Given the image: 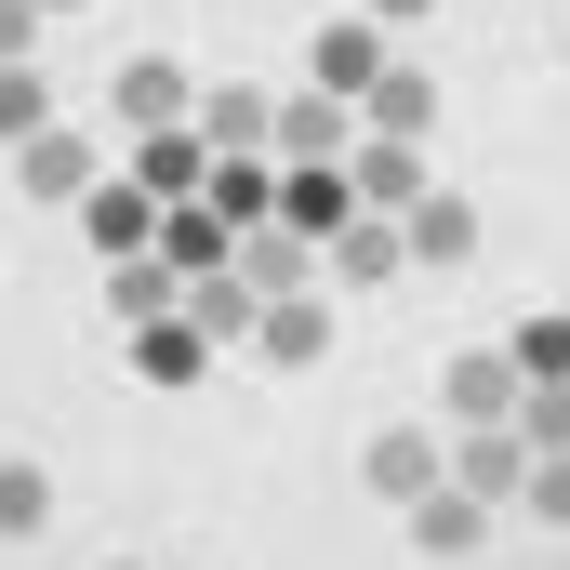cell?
<instances>
[{
  "instance_id": "25",
  "label": "cell",
  "mask_w": 570,
  "mask_h": 570,
  "mask_svg": "<svg viewBox=\"0 0 570 570\" xmlns=\"http://www.w3.org/2000/svg\"><path fill=\"white\" fill-rule=\"evenodd\" d=\"M53 531V478L40 464H0V544H40Z\"/></svg>"
},
{
  "instance_id": "13",
  "label": "cell",
  "mask_w": 570,
  "mask_h": 570,
  "mask_svg": "<svg viewBox=\"0 0 570 570\" xmlns=\"http://www.w3.org/2000/svg\"><path fill=\"white\" fill-rule=\"evenodd\" d=\"M199 134H213V159H266V146H279V107H266L253 80H213V94H199Z\"/></svg>"
},
{
  "instance_id": "28",
  "label": "cell",
  "mask_w": 570,
  "mask_h": 570,
  "mask_svg": "<svg viewBox=\"0 0 570 570\" xmlns=\"http://www.w3.org/2000/svg\"><path fill=\"white\" fill-rule=\"evenodd\" d=\"M518 518H544V531H570V451H558V464H531V504H518Z\"/></svg>"
},
{
  "instance_id": "20",
  "label": "cell",
  "mask_w": 570,
  "mask_h": 570,
  "mask_svg": "<svg viewBox=\"0 0 570 570\" xmlns=\"http://www.w3.org/2000/svg\"><path fill=\"white\" fill-rule=\"evenodd\" d=\"M279 159L292 173H305V159H345V107H332V94H292L279 107Z\"/></svg>"
},
{
  "instance_id": "26",
  "label": "cell",
  "mask_w": 570,
  "mask_h": 570,
  "mask_svg": "<svg viewBox=\"0 0 570 570\" xmlns=\"http://www.w3.org/2000/svg\"><path fill=\"white\" fill-rule=\"evenodd\" d=\"M504 345H518V372H531V385H570V318H518Z\"/></svg>"
},
{
  "instance_id": "10",
  "label": "cell",
  "mask_w": 570,
  "mask_h": 570,
  "mask_svg": "<svg viewBox=\"0 0 570 570\" xmlns=\"http://www.w3.org/2000/svg\"><path fill=\"white\" fill-rule=\"evenodd\" d=\"M213 173H226V159H213V134H199V120L134 146V186H146V199H213Z\"/></svg>"
},
{
  "instance_id": "16",
  "label": "cell",
  "mask_w": 570,
  "mask_h": 570,
  "mask_svg": "<svg viewBox=\"0 0 570 570\" xmlns=\"http://www.w3.org/2000/svg\"><path fill=\"white\" fill-rule=\"evenodd\" d=\"M186 318H199L213 345H253V332H266V292L239 279V266H213V279H186Z\"/></svg>"
},
{
  "instance_id": "7",
  "label": "cell",
  "mask_w": 570,
  "mask_h": 570,
  "mask_svg": "<svg viewBox=\"0 0 570 570\" xmlns=\"http://www.w3.org/2000/svg\"><path fill=\"white\" fill-rule=\"evenodd\" d=\"M120 120H134V146L146 134H186V120H199V80H186L173 53H134V67H120Z\"/></svg>"
},
{
  "instance_id": "14",
  "label": "cell",
  "mask_w": 570,
  "mask_h": 570,
  "mask_svg": "<svg viewBox=\"0 0 570 570\" xmlns=\"http://www.w3.org/2000/svg\"><path fill=\"white\" fill-rule=\"evenodd\" d=\"M159 266H173V279H213V266H239V226H226L213 199H173V226H159Z\"/></svg>"
},
{
  "instance_id": "32",
  "label": "cell",
  "mask_w": 570,
  "mask_h": 570,
  "mask_svg": "<svg viewBox=\"0 0 570 570\" xmlns=\"http://www.w3.org/2000/svg\"><path fill=\"white\" fill-rule=\"evenodd\" d=\"M107 570H134V558H107Z\"/></svg>"
},
{
  "instance_id": "30",
  "label": "cell",
  "mask_w": 570,
  "mask_h": 570,
  "mask_svg": "<svg viewBox=\"0 0 570 570\" xmlns=\"http://www.w3.org/2000/svg\"><path fill=\"white\" fill-rule=\"evenodd\" d=\"M412 13H425V0H372V27H412Z\"/></svg>"
},
{
  "instance_id": "2",
  "label": "cell",
  "mask_w": 570,
  "mask_h": 570,
  "mask_svg": "<svg viewBox=\"0 0 570 570\" xmlns=\"http://www.w3.org/2000/svg\"><path fill=\"white\" fill-rule=\"evenodd\" d=\"M531 412V372H518V345H464L451 358V438H491Z\"/></svg>"
},
{
  "instance_id": "21",
  "label": "cell",
  "mask_w": 570,
  "mask_h": 570,
  "mask_svg": "<svg viewBox=\"0 0 570 570\" xmlns=\"http://www.w3.org/2000/svg\"><path fill=\"white\" fill-rule=\"evenodd\" d=\"M213 213H226L239 239H253V226H279V173H266V159H226V173H213Z\"/></svg>"
},
{
  "instance_id": "9",
  "label": "cell",
  "mask_w": 570,
  "mask_h": 570,
  "mask_svg": "<svg viewBox=\"0 0 570 570\" xmlns=\"http://www.w3.org/2000/svg\"><path fill=\"white\" fill-rule=\"evenodd\" d=\"M345 173H358V213H399V226H412V213H425L438 199V173H425V146H358V159H345Z\"/></svg>"
},
{
  "instance_id": "19",
  "label": "cell",
  "mask_w": 570,
  "mask_h": 570,
  "mask_svg": "<svg viewBox=\"0 0 570 570\" xmlns=\"http://www.w3.org/2000/svg\"><path fill=\"white\" fill-rule=\"evenodd\" d=\"M478 531H491V504H478V491H438V504H412V544H425V558H478Z\"/></svg>"
},
{
  "instance_id": "4",
  "label": "cell",
  "mask_w": 570,
  "mask_h": 570,
  "mask_svg": "<svg viewBox=\"0 0 570 570\" xmlns=\"http://www.w3.org/2000/svg\"><path fill=\"white\" fill-rule=\"evenodd\" d=\"M159 226H173V199H146L134 173H107V186L80 199V239H94L107 266H134V253H159Z\"/></svg>"
},
{
  "instance_id": "5",
  "label": "cell",
  "mask_w": 570,
  "mask_h": 570,
  "mask_svg": "<svg viewBox=\"0 0 570 570\" xmlns=\"http://www.w3.org/2000/svg\"><path fill=\"white\" fill-rule=\"evenodd\" d=\"M531 438L518 425H491V438H451V491H478V504H531Z\"/></svg>"
},
{
  "instance_id": "23",
  "label": "cell",
  "mask_w": 570,
  "mask_h": 570,
  "mask_svg": "<svg viewBox=\"0 0 570 570\" xmlns=\"http://www.w3.org/2000/svg\"><path fill=\"white\" fill-rule=\"evenodd\" d=\"M464 253H478V213H464V199L438 186L425 213H412V266H464Z\"/></svg>"
},
{
  "instance_id": "22",
  "label": "cell",
  "mask_w": 570,
  "mask_h": 570,
  "mask_svg": "<svg viewBox=\"0 0 570 570\" xmlns=\"http://www.w3.org/2000/svg\"><path fill=\"white\" fill-rule=\"evenodd\" d=\"M40 134H53V94H40V67H0V159H27Z\"/></svg>"
},
{
  "instance_id": "31",
  "label": "cell",
  "mask_w": 570,
  "mask_h": 570,
  "mask_svg": "<svg viewBox=\"0 0 570 570\" xmlns=\"http://www.w3.org/2000/svg\"><path fill=\"white\" fill-rule=\"evenodd\" d=\"M40 13H80V0H40Z\"/></svg>"
},
{
  "instance_id": "17",
  "label": "cell",
  "mask_w": 570,
  "mask_h": 570,
  "mask_svg": "<svg viewBox=\"0 0 570 570\" xmlns=\"http://www.w3.org/2000/svg\"><path fill=\"white\" fill-rule=\"evenodd\" d=\"M134 372L146 385H199V372H213V332H199V318H159V332H134Z\"/></svg>"
},
{
  "instance_id": "3",
  "label": "cell",
  "mask_w": 570,
  "mask_h": 570,
  "mask_svg": "<svg viewBox=\"0 0 570 570\" xmlns=\"http://www.w3.org/2000/svg\"><path fill=\"white\" fill-rule=\"evenodd\" d=\"M305 67H318V94H332V107H372V94L399 80V53H385V27H372V13H332Z\"/></svg>"
},
{
  "instance_id": "15",
  "label": "cell",
  "mask_w": 570,
  "mask_h": 570,
  "mask_svg": "<svg viewBox=\"0 0 570 570\" xmlns=\"http://www.w3.org/2000/svg\"><path fill=\"white\" fill-rule=\"evenodd\" d=\"M107 318H120V332H159V318H186V279H173L159 253H134V266H107Z\"/></svg>"
},
{
  "instance_id": "11",
  "label": "cell",
  "mask_w": 570,
  "mask_h": 570,
  "mask_svg": "<svg viewBox=\"0 0 570 570\" xmlns=\"http://www.w3.org/2000/svg\"><path fill=\"white\" fill-rule=\"evenodd\" d=\"M13 186H27V199H53V213H80V199H94L107 173H94V146H80L67 120H53V134H40L27 159H13Z\"/></svg>"
},
{
  "instance_id": "29",
  "label": "cell",
  "mask_w": 570,
  "mask_h": 570,
  "mask_svg": "<svg viewBox=\"0 0 570 570\" xmlns=\"http://www.w3.org/2000/svg\"><path fill=\"white\" fill-rule=\"evenodd\" d=\"M0 67H40V0H0Z\"/></svg>"
},
{
  "instance_id": "1",
  "label": "cell",
  "mask_w": 570,
  "mask_h": 570,
  "mask_svg": "<svg viewBox=\"0 0 570 570\" xmlns=\"http://www.w3.org/2000/svg\"><path fill=\"white\" fill-rule=\"evenodd\" d=\"M358 491H372V504H399V518L438 504V491H451V438H438V425H385L372 451H358Z\"/></svg>"
},
{
  "instance_id": "6",
  "label": "cell",
  "mask_w": 570,
  "mask_h": 570,
  "mask_svg": "<svg viewBox=\"0 0 570 570\" xmlns=\"http://www.w3.org/2000/svg\"><path fill=\"white\" fill-rule=\"evenodd\" d=\"M279 226H305V239L332 253V239L358 226V173H345V159H305V173H279Z\"/></svg>"
},
{
  "instance_id": "27",
  "label": "cell",
  "mask_w": 570,
  "mask_h": 570,
  "mask_svg": "<svg viewBox=\"0 0 570 570\" xmlns=\"http://www.w3.org/2000/svg\"><path fill=\"white\" fill-rule=\"evenodd\" d=\"M518 438H531V451L558 464V451H570V385H531V412H518Z\"/></svg>"
},
{
  "instance_id": "8",
  "label": "cell",
  "mask_w": 570,
  "mask_h": 570,
  "mask_svg": "<svg viewBox=\"0 0 570 570\" xmlns=\"http://www.w3.org/2000/svg\"><path fill=\"white\" fill-rule=\"evenodd\" d=\"M239 279L266 292V305H292V292H318V279H332V253H318L305 226H253V239H239Z\"/></svg>"
},
{
  "instance_id": "12",
  "label": "cell",
  "mask_w": 570,
  "mask_h": 570,
  "mask_svg": "<svg viewBox=\"0 0 570 570\" xmlns=\"http://www.w3.org/2000/svg\"><path fill=\"white\" fill-rule=\"evenodd\" d=\"M332 279H345V292H385V279H412V226H399V213H358V226L332 239Z\"/></svg>"
},
{
  "instance_id": "18",
  "label": "cell",
  "mask_w": 570,
  "mask_h": 570,
  "mask_svg": "<svg viewBox=\"0 0 570 570\" xmlns=\"http://www.w3.org/2000/svg\"><path fill=\"white\" fill-rule=\"evenodd\" d=\"M358 120H372L385 146H425V134H438V80H425V67H399V80H385V94H372Z\"/></svg>"
},
{
  "instance_id": "24",
  "label": "cell",
  "mask_w": 570,
  "mask_h": 570,
  "mask_svg": "<svg viewBox=\"0 0 570 570\" xmlns=\"http://www.w3.org/2000/svg\"><path fill=\"white\" fill-rule=\"evenodd\" d=\"M253 345H266V358H318V345H332V305H318V292H292V305H266V332H253Z\"/></svg>"
}]
</instances>
